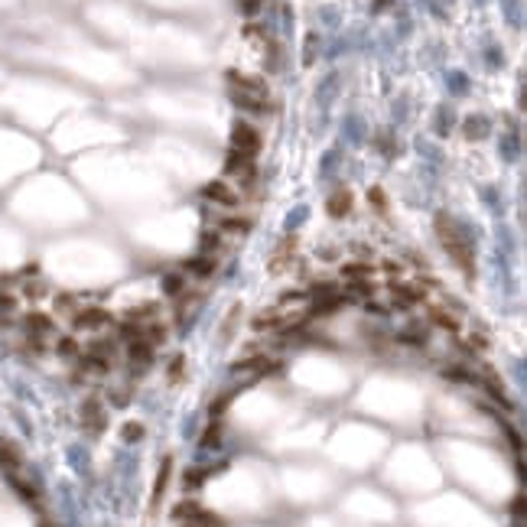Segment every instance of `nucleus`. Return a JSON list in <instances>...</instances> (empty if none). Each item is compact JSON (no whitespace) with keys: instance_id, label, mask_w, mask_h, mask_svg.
<instances>
[{"instance_id":"obj_5","label":"nucleus","mask_w":527,"mask_h":527,"mask_svg":"<svg viewBox=\"0 0 527 527\" xmlns=\"http://www.w3.org/2000/svg\"><path fill=\"white\" fill-rule=\"evenodd\" d=\"M202 196L209 199V202H215V205H225V209H235V205L241 202V196L228 186V182H225V179H212V182H205Z\"/></svg>"},{"instance_id":"obj_1","label":"nucleus","mask_w":527,"mask_h":527,"mask_svg":"<svg viewBox=\"0 0 527 527\" xmlns=\"http://www.w3.org/2000/svg\"><path fill=\"white\" fill-rule=\"evenodd\" d=\"M436 235H440V244L446 247V254L472 273V267H476V264H472V247H469L466 235L459 231V225H452L446 215H440V218H436Z\"/></svg>"},{"instance_id":"obj_18","label":"nucleus","mask_w":527,"mask_h":527,"mask_svg":"<svg viewBox=\"0 0 527 527\" xmlns=\"http://www.w3.org/2000/svg\"><path fill=\"white\" fill-rule=\"evenodd\" d=\"M56 309H59V313H72V316H75L82 306L75 303V297H59V299H56Z\"/></svg>"},{"instance_id":"obj_23","label":"nucleus","mask_w":527,"mask_h":527,"mask_svg":"<svg viewBox=\"0 0 527 527\" xmlns=\"http://www.w3.org/2000/svg\"><path fill=\"white\" fill-rule=\"evenodd\" d=\"M17 306V299L10 297V293H0V309H13Z\"/></svg>"},{"instance_id":"obj_22","label":"nucleus","mask_w":527,"mask_h":527,"mask_svg":"<svg viewBox=\"0 0 527 527\" xmlns=\"http://www.w3.org/2000/svg\"><path fill=\"white\" fill-rule=\"evenodd\" d=\"M140 433H144V426H140V423H128V426H124V436H128L130 442L140 440Z\"/></svg>"},{"instance_id":"obj_14","label":"nucleus","mask_w":527,"mask_h":527,"mask_svg":"<svg viewBox=\"0 0 527 527\" xmlns=\"http://www.w3.org/2000/svg\"><path fill=\"white\" fill-rule=\"evenodd\" d=\"M199 511H205L199 502H179L176 508H173V518H176V521H189V518H196Z\"/></svg>"},{"instance_id":"obj_9","label":"nucleus","mask_w":527,"mask_h":527,"mask_svg":"<svg viewBox=\"0 0 527 527\" xmlns=\"http://www.w3.org/2000/svg\"><path fill=\"white\" fill-rule=\"evenodd\" d=\"M82 423L88 426V430H101L104 426V410H101V404H98V400L94 397H88L85 400V407H82Z\"/></svg>"},{"instance_id":"obj_16","label":"nucleus","mask_w":527,"mask_h":527,"mask_svg":"<svg viewBox=\"0 0 527 527\" xmlns=\"http://www.w3.org/2000/svg\"><path fill=\"white\" fill-rule=\"evenodd\" d=\"M293 244H297V241H293V238H287V241H283V244L277 247V254H273L271 267H283V264H287L290 257H293Z\"/></svg>"},{"instance_id":"obj_10","label":"nucleus","mask_w":527,"mask_h":527,"mask_svg":"<svg viewBox=\"0 0 527 527\" xmlns=\"http://www.w3.org/2000/svg\"><path fill=\"white\" fill-rule=\"evenodd\" d=\"M186 267H189V273H192V277L205 280V277H212V273H215L218 261H215V257H209V254H202V257H192V261H189Z\"/></svg>"},{"instance_id":"obj_19","label":"nucleus","mask_w":527,"mask_h":527,"mask_svg":"<svg viewBox=\"0 0 527 527\" xmlns=\"http://www.w3.org/2000/svg\"><path fill=\"white\" fill-rule=\"evenodd\" d=\"M59 352H62V358H78V342L75 339H59Z\"/></svg>"},{"instance_id":"obj_17","label":"nucleus","mask_w":527,"mask_h":527,"mask_svg":"<svg viewBox=\"0 0 527 527\" xmlns=\"http://www.w3.org/2000/svg\"><path fill=\"white\" fill-rule=\"evenodd\" d=\"M182 287H186L182 273H166V277H163V290H166V293H173V297H176V293H182Z\"/></svg>"},{"instance_id":"obj_20","label":"nucleus","mask_w":527,"mask_h":527,"mask_svg":"<svg viewBox=\"0 0 527 527\" xmlns=\"http://www.w3.org/2000/svg\"><path fill=\"white\" fill-rule=\"evenodd\" d=\"M400 339H404V342H414V345H423L426 332L420 329V326H410V332H404V335H400Z\"/></svg>"},{"instance_id":"obj_15","label":"nucleus","mask_w":527,"mask_h":527,"mask_svg":"<svg viewBox=\"0 0 527 527\" xmlns=\"http://www.w3.org/2000/svg\"><path fill=\"white\" fill-rule=\"evenodd\" d=\"M225 235H244L247 228H251V221L247 218H221V225H218Z\"/></svg>"},{"instance_id":"obj_8","label":"nucleus","mask_w":527,"mask_h":527,"mask_svg":"<svg viewBox=\"0 0 527 527\" xmlns=\"http://www.w3.org/2000/svg\"><path fill=\"white\" fill-rule=\"evenodd\" d=\"M277 368L271 355H251V358H241L238 361V371H251V374H267Z\"/></svg>"},{"instance_id":"obj_12","label":"nucleus","mask_w":527,"mask_h":527,"mask_svg":"<svg viewBox=\"0 0 527 527\" xmlns=\"http://www.w3.org/2000/svg\"><path fill=\"white\" fill-rule=\"evenodd\" d=\"M130 358H134V361H137V365H144V361H147V365H150V358H154V345H150V339H147V335H144V339H134V342H130Z\"/></svg>"},{"instance_id":"obj_11","label":"nucleus","mask_w":527,"mask_h":527,"mask_svg":"<svg viewBox=\"0 0 527 527\" xmlns=\"http://www.w3.org/2000/svg\"><path fill=\"white\" fill-rule=\"evenodd\" d=\"M326 209H329L332 218H345V215H349V209H352V192L339 189V192L329 199V205H326Z\"/></svg>"},{"instance_id":"obj_2","label":"nucleus","mask_w":527,"mask_h":527,"mask_svg":"<svg viewBox=\"0 0 527 527\" xmlns=\"http://www.w3.org/2000/svg\"><path fill=\"white\" fill-rule=\"evenodd\" d=\"M23 332H26V339H30V349L39 352V349H46V339H52L56 326H52V319L46 313H26Z\"/></svg>"},{"instance_id":"obj_6","label":"nucleus","mask_w":527,"mask_h":527,"mask_svg":"<svg viewBox=\"0 0 527 527\" xmlns=\"http://www.w3.org/2000/svg\"><path fill=\"white\" fill-rule=\"evenodd\" d=\"M228 82L235 88L231 92H241V94H254V98H267V85H264L257 75H241V72H228Z\"/></svg>"},{"instance_id":"obj_13","label":"nucleus","mask_w":527,"mask_h":527,"mask_svg":"<svg viewBox=\"0 0 527 527\" xmlns=\"http://www.w3.org/2000/svg\"><path fill=\"white\" fill-rule=\"evenodd\" d=\"M179 527H225L215 514H209V511H199L196 518H189V521H179Z\"/></svg>"},{"instance_id":"obj_7","label":"nucleus","mask_w":527,"mask_h":527,"mask_svg":"<svg viewBox=\"0 0 527 527\" xmlns=\"http://www.w3.org/2000/svg\"><path fill=\"white\" fill-rule=\"evenodd\" d=\"M430 323L440 326L442 332H452V335H456V332H462V316L452 313V309H446V306H440V303H436V306H430Z\"/></svg>"},{"instance_id":"obj_4","label":"nucleus","mask_w":527,"mask_h":527,"mask_svg":"<svg viewBox=\"0 0 527 527\" xmlns=\"http://www.w3.org/2000/svg\"><path fill=\"white\" fill-rule=\"evenodd\" d=\"M108 323H111V316H108V309H101V306H82L72 316V326H75L78 332H101Z\"/></svg>"},{"instance_id":"obj_21","label":"nucleus","mask_w":527,"mask_h":527,"mask_svg":"<svg viewBox=\"0 0 527 527\" xmlns=\"http://www.w3.org/2000/svg\"><path fill=\"white\" fill-rule=\"evenodd\" d=\"M368 199H371L374 209H384V205H388V199H384V189H378V186H374L371 192H368Z\"/></svg>"},{"instance_id":"obj_24","label":"nucleus","mask_w":527,"mask_h":527,"mask_svg":"<svg viewBox=\"0 0 527 527\" xmlns=\"http://www.w3.org/2000/svg\"><path fill=\"white\" fill-rule=\"evenodd\" d=\"M182 374V358H176V365H170V378H179Z\"/></svg>"},{"instance_id":"obj_3","label":"nucleus","mask_w":527,"mask_h":527,"mask_svg":"<svg viewBox=\"0 0 527 527\" xmlns=\"http://www.w3.org/2000/svg\"><path fill=\"white\" fill-rule=\"evenodd\" d=\"M231 150H238V154H244V156L254 160L257 150H261V134H257L247 120H238L235 130H231Z\"/></svg>"}]
</instances>
